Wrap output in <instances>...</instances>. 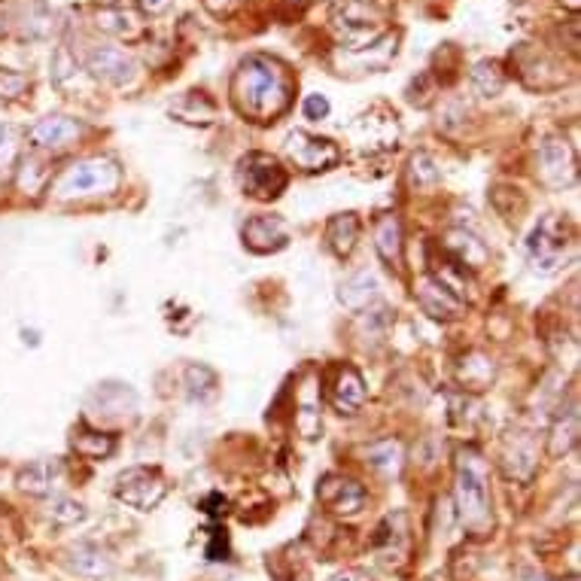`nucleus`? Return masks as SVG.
<instances>
[{
  "instance_id": "1",
  "label": "nucleus",
  "mask_w": 581,
  "mask_h": 581,
  "mask_svg": "<svg viewBox=\"0 0 581 581\" xmlns=\"http://www.w3.org/2000/svg\"><path fill=\"white\" fill-rule=\"evenodd\" d=\"M232 95L244 116L265 122V119L280 116L289 107V77L274 58L250 55L238 67Z\"/></svg>"
},
{
  "instance_id": "2",
  "label": "nucleus",
  "mask_w": 581,
  "mask_h": 581,
  "mask_svg": "<svg viewBox=\"0 0 581 581\" xmlns=\"http://www.w3.org/2000/svg\"><path fill=\"white\" fill-rule=\"evenodd\" d=\"M487 460L481 457L478 448H460L457 451V484H454V499H457V515L463 527L472 533H484L490 527V493H487Z\"/></svg>"
},
{
  "instance_id": "3",
  "label": "nucleus",
  "mask_w": 581,
  "mask_h": 581,
  "mask_svg": "<svg viewBox=\"0 0 581 581\" xmlns=\"http://www.w3.org/2000/svg\"><path fill=\"white\" fill-rule=\"evenodd\" d=\"M575 247V229L566 216L548 213L545 220H539V226L533 229L530 241H527V256L533 271L539 274H557L563 268V262L569 259Z\"/></svg>"
},
{
  "instance_id": "4",
  "label": "nucleus",
  "mask_w": 581,
  "mask_h": 581,
  "mask_svg": "<svg viewBox=\"0 0 581 581\" xmlns=\"http://www.w3.org/2000/svg\"><path fill=\"white\" fill-rule=\"evenodd\" d=\"M122 183V171L113 159H83L77 165H70L58 183L55 192L61 198H86V195H107Z\"/></svg>"
},
{
  "instance_id": "5",
  "label": "nucleus",
  "mask_w": 581,
  "mask_h": 581,
  "mask_svg": "<svg viewBox=\"0 0 581 581\" xmlns=\"http://www.w3.org/2000/svg\"><path fill=\"white\" fill-rule=\"evenodd\" d=\"M238 183H241V189L250 198L271 201V198H277L286 189L289 177H286V168L274 156H268V153H247L238 162Z\"/></svg>"
},
{
  "instance_id": "6",
  "label": "nucleus",
  "mask_w": 581,
  "mask_h": 581,
  "mask_svg": "<svg viewBox=\"0 0 581 581\" xmlns=\"http://www.w3.org/2000/svg\"><path fill=\"white\" fill-rule=\"evenodd\" d=\"M116 496L125 505L137 508V512H150V508H156L168 496V481L159 469L134 466L116 478Z\"/></svg>"
},
{
  "instance_id": "7",
  "label": "nucleus",
  "mask_w": 581,
  "mask_h": 581,
  "mask_svg": "<svg viewBox=\"0 0 581 581\" xmlns=\"http://www.w3.org/2000/svg\"><path fill=\"white\" fill-rule=\"evenodd\" d=\"M286 156L293 159L296 168L314 174V171H329L341 162V150L329 137H314L305 131H293L286 140Z\"/></svg>"
},
{
  "instance_id": "8",
  "label": "nucleus",
  "mask_w": 581,
  "mask_h": 581,
  "mask_svg": "<svg viewBox=\"0 0 581 581\" xmlns=\"http://www.w3.org/2000/svg\"><path fill=\"white\" fill-rule=\"evenodd\" d=\"M317 496L329 512H335L341 518L359 515L369 502V493L362 490V484H356L350 478H341V475H326L317 487Z\"/></svg>"
},
{
  "instance_id": "9",
  "label": "nucleus",
  "mask_w": 581,
  "mask_h": 581,
  "mask_svg": "<svg viewBox=\"0 0 581 581\" xmlns=\"http://www.w3.org/2000/svg\"><path fill=\"white\" fill-rule=\"evenodd\" d=\"M539 168L542 180L554 189H563L575 180V156L569 150V143L560 137H548L539 147Z\"/></svg>"
},
{
  "instance_id": "10",
  "label": "nucleus",
  "mask_w": 581,
  "mask_h": 581,
  "mask_svg": "<svg viewBox=\"0 0 581 581\" xmlns=\"http://www.w3.org/2000/svg\"><path fill=\"white\" fill-rule=\"evenodd\" d=\"M241 238H244V247L253 250V253H277L286 247L289 241V232H286V223L280 216H250L241 229Z\"/></svg>"
},
{
  "instance_id": "11",
  "label": "nucleus",
  "mask_w": 581,
  "mask_h": 581,
  "mask_svg": "<svg viewBox=\"0 0 581 581\" xmlns=\"http://www.w3.org/2000/svg\"><path fill=\"white\" fill-rule=\"evenodd\" d=\"M83 134V125L67 116H46L31 128V143L37 150H64Z\"/></svg>"
},
{
  "instance_id": "12",
  "label": "nucleus",
  "mask_w": 581,
  "mask_h": 581,
  "mask_svg": "<svg viewBox=\"0 0 581 581\" xmlns=\"http://www.w3.org/2000/svg\"><path fill=\"white\" fill-rule=\"evenodd\" d=\"M86 67L92 70V77L104 80V83H113V86H122L134 77V61L131 55H125L122 49H113V46H101L89 55Z\"/></svg>"
},
{
  "instance_id": "13",
  "label": "nucleus",
  "mask_w": 581,
  "mask_h": 581,
  "mask_svg": "<svg viewBox=\"0 0 581 581\" xmlns=\"http://www.w3.org/2000/svg\"><path fill=\"white\" fill-rule=\"evenodd\" d=\"M329 399L341 414H356L362 408V402H366V384H362V375L353 366H338L335 378H332Z\"/></svg>"
},
{
  "instance_id": "14",
  "label": "nucleus",
  "mask_w": 581,
  "mask_h": 581,
  "mask_svg": "<svg viewBox=\"0 0 581 581\" xmlns=\"http://www.w3.org/2000/svg\"><path fill=\"white\" fill-rule=\"evenodd\" d=\"M417 302H420V308L429 314V317H435V320H454L457 314H460V308H463V302L460 299H454L448 289H442L435 280H426L420 289H417Z\"/></svg>"
},
{
  "instance_id": "15",
  "label": "nucleus",
  "mask_w": 581,
  "mask_h": 581,
  "mask_svg": "<svg viewBox=\"0 0 581 581\" xmlns=\"http://www.w3.org/2000/svg\"><path fill=\"white\" fill-rule=\"evenodd\" d=\"M359 241V216L356 213H338L326 226V244L338 259H347Z\"/></svg>"
},
{
  "instance_id": "16",
  "label": "nucleus",
  "mask_w": 581,
  "mask_h": 581,
  "mask_svg": "<svg viewBox=\"0 0 581 581\" xmlns=\"http://www.w3.org/2000/svg\"><path fill=\"white\" fill-rule=\"evenodd\" d=\"M67 566L74 569L80 578H107L113 572V563L110 557L95 548V545H77L67 551Z\"/></svg>"
},
{
  "instance_id": "17",
  "label": "nucleus",
  "mask_w": 581,
  "mask_h": 581,
  "mask_svg": "<svg viewBox=\"0 0 581 581\" xmlns=\"http://www.w3.org/2000/svg\"><path fill=\"white\" fill-rule=\"evenodd\" d=\"M378 296V280L375 274L369 271H359L353 277H347L338 289V299L347 311H362V308H369V302Z\"/></svg>"
},
{
  "instance_id": "18",
  "label": "nucleus",
  "mask_w": 581,
  "mask_h": 581,
  "mask_svg": "<svg viewBox=\"0 0 581 581\" xmlns=\"http://www.w3.org/2000/svg\"><path fill=\"white\" fill-rule=\"evenodd\" d=\"M58 475H61L58 460H34L19 472V487L31 496H46L55 487Z\"/></svg>"
},
{
  "instance_id": "19",
  "label": "nucleus",
  "mask_w": 581,
  "mask_h": 581,
  "mask_svg": "<svg viewBox=\"0 0 581 581\" xmlns=\"http://www.w3.org/2000/svg\"><path fill=\"white\" fill-rule=\"evenodd\" d=\"M375 247L378 256L387 265H399L402 262V226H399V216L396 213H384L378 226H375Z\"/></svg>"
},
{
  "instance_id": "20",
  "label": "nucleus",
  "mask_w": 581,
  "mask_h": 581,
  "mask_svg": "<svg viewBox=\"0 0 581 581\" xmlns=\"http://www.w3.org/2000/svg\"><path fill=\"white\" fill-rule=\"evenodd\" d=\"M445 253L454 256L460 265L466 268H481V262L487 259V250L478 238L466 235V232H451L448 241H445Z\"/></svg>"
},
{
  "instance_id": "21",
  "label": "nucleus",
  "mask_w": 581,
  "mask_h": 581,
  "mask_svg": "<svg viewBox=\"0 0 581 581\" xmlns=\"http://www.w3.org/2000/svg\"><path fill=\"white\" fill-rule=\"evenodd\" d=\"M70 448H74L86 460H104V457L113 454L116 439H113V435H101V432L80 429V432H74V439H70Z\"/></svg>"
},
{
  "instance_id": "22",
  "label": "nucleus",
  "mask_w": 581,
  "mask_h": 581,
  "mask_svg": "<svg viewBox=\"0 0 581 581\" xmlns=\"http://www.w3.org/2000/svg\"><path fill=\"white\" fill-rule=\"evenodd\" d=\"M578 442V411L569 408L566 417H560L551 429V439H548V454L551 457H563L575 448Z\"/></svg>"
},
{
  "instance_id": "23",
  "label": "nucleus",
  "mask_w": 581,
  "mask_h": 581,
  "mask_svg": "<svg viewBox=\"0 0 581 581\" xmlns=\"http://www.w3.org/2000/svg\"><path fill=\"white\" fill-rule=\"evenodd\" d=\"M366 460H369L372 469H378L384 475H396L399 463H402V445L393 442V439H384V442H378L366 451Z\"/></svg>"
},
{
  "instance_id": "24",
  "label": "nucleus",
  "mask_w": 581,
  "mask_h": 581,
  "mask_svg": "<svg viewBox=\"0 0 581 581\" xmlns=\"http://www.w3.org/2000/svg\"><path fill=\"white\" fill-rule=\"evenodd\" d=\"M22 153V134L13 125H0V174H13Z\"/></svg>"
},
{
  "instance_id": "25",
  "label": "nucleus",
  "mask_w": 581,
  "mask_h": 581,
  "mask_svg": "<svg viewBox=\"0 0 581 581\" xmlns=\"http://www.w3.org/2000/svg\"><path fill=\"white\" fill-rule=\"evenodd\" d=\"M186 387H189L192 399L204 402L216 393V375L207 366H189L186 369Z\"/></svg>"
},
{
  "instance_id": "26",
  "label": "nucleus",
  "mask_w": 581,
  "mask_h": 581,
  "mask_svg": "<svg viewBox=\"0 0 581 581\" xmlns=\"http://www.w3.org/2000/svg\"><path fill=\"white\" fill-rule=\"evenodd\" d=\"M49 168L46 165H40L37 159H28L22 168H19V177H16V183H19V189L22 192H31V195H40L43 192V186L49 183Z\"/></svg>"
},
{
  "instance_id": "27",
  "label": "nucleus",
  "mask_w": 581,
  "mask_h": 581,
  "mask_svg": "<svg viewBox=\"0 0 581 581\" xmlns=\"http://www.w3.org/2000/svg\"><path fill=\"white\" fill-rule=\"evenodd\" d=\"M49 518L58 521V524H77L86 518V505L77 502V499H70V496H55L49 502Z\"/></svg>"
},
{
  "instance_id": "28",
  "label": "nucleus",
  "mask_w": 581,
  "mask_h": 581,
  "mask_svg": "<svg viewBox=\"0 0 581 581\" xmlns=\"http://www.w3.org/2000/svg\"><path fill=\"white\" fill-rule=\"evenodd\" d=\"M472 80L475 86L484 92V95H496L502 89V74H499V67L493 61H481L475 70H472Z\"/></svg>"
},
{
  "instance_id": "29",
  "label": "nucleus",
  "mask_w": 581,
  "mask_h": 581,
  "mask_svg": "<svg viewBox=\"0 0 581 581\" xmlns=\"http://www.w3.org/2000/svg\"><path fill=\"white\" fill-rule=\"evenodd\" d=\"M28 89V77L19 70H0V101H16Z\"/></svg>"
},
{
  "instance_id": "30",
  "label": "nucleus",
  "mask_w": 581,
  "mask_h": 581,
  "mask_svg": "<svg viewBox=\"0 0 581 581\" xmlns=\"http://www.w3.org/2000/svg\"><path fill=\"white\" fill-rule=\"evenodd\" d=\"M411 180L417 183V186H429V183H435L439 180V168L432 165V159L429 156H414L411 159Z\"/></svg>"
},
{
  "instance_id": "31",
  "label": "nucleus",
  "mask_w": 581,
  "mask_h": 581,
  "mask_svg": "<svg viewBox=\"0 0 581 581\" xmlns=\"http://www.w3.org/2000/svg\"><path fill=\"white\" fill-rule=\"evenodd\" d=\"M305 116H308V119H326V116H329V101H326L323 95H311V98L305 101Z\"/></svg>"
},
{
  "instance_id": "32",
  "label": "nucleus",
  "mask_w": 581,
  "mask_h": 581,
  "mask_svg": "<svg viewBox=\"0 0 581 581\" xmlns=\"http://www.w3.org/2000/svg\"><path fill=\"white\" fill-rule=\"evenodd\" d=\"M168 4H171V0H140V7L147 10V13H162Z\"/></svg>"
},
{
  "instance_id": "33",
  "label": "nucleus",
  "mask_w": 581,
  "mask_h": 581,
  "mask_svg": "<svg viewBox=\"0 0 581 581\" xmlns=\"http://www.w3.org/2000/svg\"><path fill=\"white\" fill-rule=\"evenodd\" d=\"M563 7H569V10H578L581 7V0H560Z\"/></svg>"
},
{
  "instance_id": "34",
  "label": "nucleus",
  "mask_w": 581,
  "mask_h": 581,
  "mask_svg": "<svg viewBox=\"0 0 581 581\" xmlns=\"http://www.w3.org/2000/svg\"><path fill=\"white\" fill-rule=\"evenodd\" d=\"M338 581H350V578H338Z\"/></svg>"
},
{
  "instance_id": "35",
  "label": "nucleus",
  "mask_w": 581,
  "mask_h": 581,
  "mask_svg": "<svg viewBox=\"0 0 581 581\" xmlns=\"http://www.w3.org/2000/svg\"><path fill=\"white\" fill-rule=\"evenodd\" d=\"M104 4H110V0H104Z\"/></svg>"
},
{
  "instance_id": "36",
  "label": "nucleus",
  "mask_w": 581,
  "mask_h": 581,
  "mask_svg": "<svg viewBox=\"0 0 581 581\" xmlns=\"http://www.w3.org/2000/svg\"><path fill=\"white\" fill-rule=\"evenodd\" d=\"M572 581H575V578H572Z\"/></svg>"
}]
</instances>
